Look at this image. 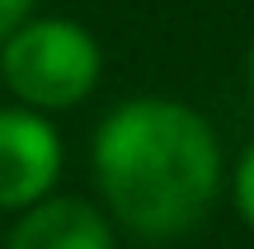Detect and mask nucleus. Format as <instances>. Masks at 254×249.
Segmentation results:
<instances>
[{
	"label": "nucleus",
	"instance_id": "obj_1",
	"mask_svg": "<svg viewBox=\"0 0 254 249\" xmlns=\"http://www.w3.org/2000/svg\"><path fill=\"white\" fill-rule=\"evenodd\" d=\"M90 169L113 231L170 245L198 231L217 207L226 155L212 122L193 103L136 94L109 108L94 127Z\"/></svg>",
	"mask_w": 254,
	"mask_h": 249
},
{
	"label": "nucleus",
	"instance_id": "obj_2",
	"mask_svg": "<svg viewBox=\"0 0 254 249\" xmlns=\"http://www.w3.org/2000/svg\"><path fill=\"white\" fill-rule=\"evenodd\" d=\"M104 47L85 24L62 14H33L0 43V85L19 108L43 118L85 103L99 90Z\"/></svg>",
	"mask_w": 254,
	"mask_h": 249
},
{
	"label": "nucleus",
	"instance_id": "obj_3",
	"mask_svg": "<svg viewBox=\"0 0 254 249\" xmlns=\"http://www.w3.org/2000/svg\"><path fill=\"white\" fill-rule=\"evenodd\" d=\"M66 165L62 132L52 118L19 103H0V212L19 216L28 207L47 202L57 193V179Z\"/></svg>",
	"mask_w": 254,
	"mask_h": 249
},
{
	"label": "nucleus",
	"instance_id": "obj_4",
	"mask_svg": "<svg viewBox=\"0 0 254 249\" xmlns=\"http://www.w3.org/2000/svg\"><path fill=\"white\" fill-rule=\"evenodd\" d=\"M5 249H118V231L99 202L75 193H52L47 202L14 216Z\"/></svg>",
	"mask_w": 254,
	"mask_h": 249
},
{
	"label": "nucleus",
	"instance_id": "obj_5",
	"mask_svg": "<svg viewBox=\"0 0 254 249\" xmlns=\"http://www.w3.org/2000/svg\"><path fill=\"white\" fill-rule=\"evenodd\" d=\"M231 193H236V212H240V221L254 231V146L240 155L236 179H231Z\"/></svg>",
	"mask_w": 254,
	"mask_h": 249
},
{
	"label": "nucleus",
	"instance_id": "obj_6",
	"mask_svg": "<svg viewBox=\"0 0 254 249\" xmlns=\"http://www.w3.org/2000/svg\"><path fill=\"white\" fill-rule=\"evenodd\" d=\"M33 5H38V0H0V43H5L19 24L33 19Z\"/></svg>",
	"mask_w": 254,
	"mask_h": 249
},
{
	"label": "nucleus",
	"instance_id": "obj_7",
	"mask_svg": "<svg viewBox=\"0 0 254 249\" xmlns=\"http://www.w3.org/2000/svg\"><path fill=\"white\" fill-rule=\"evenodd\" d=\"M245 75H250V94H254V43H250V61H245Z\"/></svg>",
	"mask_w": 254,
	"mask_h": 249
},
{
	"label": "nucleus",
	"instance_id": "obj_8",
	"mask_svg": "<svg viewBox=\"0 0 254 249\" xmlns=\"http://www.w3.org/2000/svg\"><path fill=\"white\" fill-rule=\"evenodd\" d=\"M0 94H5V85H0Z\"/></svg>",
	"mask_w": 254,
	"mask_h": 249
}]
</instances>
